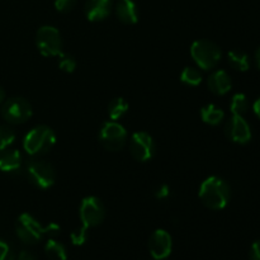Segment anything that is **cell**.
<instances>
[{"mask_svg": "<svg viewBox=\"0 0 260 260\" xmlns=\"http://www.w3.org/2000/svg\"><path fill=\"white\" fill-rule=\"evenodd\" d=\"M198 197L201 202L210 210H223L230 201L231 188L225 179L217 175H212L203 180Z\"/></svg>", "mask_w": 260, "mask_h": 260, "instance_id": "cell-1", "label": "cell"}, {"mask_svg": "<svg viewBox=\"0 0 260 260\" xmlns=\"http://www.w3.org/2000/svg\"><path fill=\"white\" fill-rule=\"evenodd\" d=\"M56 144V134L51 127L40 124L28 132L23 140V149L29 156H41L51 151Z\"/></svg>", "mask_w": 260, "mask_h": 260, "instance_id": "cell-2", "label": "cell"}, {"mask_svg": "<svg viewBox=\"0 0 260 260\" xmlns=\"http://www.w3.org/2000/svg\"><path fill=\"white\" fill-rule=\"evenodd\" d=\"M190 56L201 70H212L222 57L220 46L210 40H197L190 46Z\"/></svg>", "mask_w": 260, "mask_h": 260, "instance_id": "cell-3", "label": "cell"}, {"mask_svg": "<svg viewBox=\"0 0 260 260\" xmlns=\"http://www.w3.org/2000/svg\"><path fill=\"white\" fill-rule=\"evenodd\" d=\"M36 46L45 57H56L62 52L60 30L53 25H42L36 33Z\"/></svg>", "mask_w": 260, "mask_h": 260, "instance_id": "cell-4", "label": "cell"}, {"mask_svg": "<svg viewBox=\"0 0 260 260\" xmlns=\"http://www.w3.org/2000/svg\"><path fill=\"white\" fill-rule=\"evenodd\" d=\"M99 142L108 151H119L127 142V129L118 121H107L102 124L99 129Z\"/></svg>", "mask_w": 260, "mask_h": 260, "instance_id": "cell-5", "label": "cell"}, {"mask_svg": "<svg viewBox=\"0 0 260 260\" xmlns=\"http://www.w3.org/2000/svg\"><path fill=\"white\" fill-rule=\"evenodd\" d=\"M2 117L10 124H23L29 121L33 114L32 106L29 102L20 96L5 99L0 109Z\"/></svg>", "mask_w": 260, "mask_h": 260, "instance_id": "cell-6", "label": "cell"}, {"mask_svg": "<svg viewBox=\"0 0 260 260\" xmlns=\"http://www.w3.org/2000/svg\"><path fill=\"white\" fill-rule=\"evenodd\" d=\"M79 216H80L81 225L86 229L95 228L103 222L106 217V208L103 203L95 196L85 197L80 203L79 207Z\"/></svg>", "mask_w": 260, "mask_h": 260, "instance_id": "cell-7", "label": "cell"}, {"mask_svg": "<svg viewBox=\"0 0 260 260\" xmlns=\"http://www.w3.org/2000/svg\"><path fill=\"white\" fill-rule=\"evenodd\" d=\"M27 175L30 182L41 189H48L56 182L55 168L43 160H30L27 165Z\"/></svg>", "mask_w": 260, "mask_h": 260, "instance_id": "cell-8", "label": "cell"}, {"mask_svg": "<svg viewBox=\"0 0 260 260\" xmlns=\"http://www.w3.org/2000/svg\"><path fill=\"white\" fill-rule=\"evenodd\" d=\"M15 233L20 241L33 245L42 239V236L46 234V228H43L29 213H22L17 220Z\"/></svg>", "mask_w": 260, "mask_h": 260, "instance_id": "cell-9", "label": "cell"}, {"mask_svg": "<svg viewBox=\"0 0 260 260\" xmlns=\"http://www.w3.org/2000/svg\"><path fill=\"white\" fill-rule=\"evenodd\" d=\"M156 146L150 134L145 131L135 132L129 140V152L136 161L146 162L154 157Z\"/></svg>", "mask_w": 260, "mask_h": 260, "instance_id": "cell-10", "label": "cell"}, {"mask_svg": "<svg viewBox=\"0 0 260 260\" xmlns=\"http://www.w3.org/2000/svg\"><path fill=\"white\" fill-rule=\"evenodd\" d=\"M225 134L229 140L236 144H248L251 140V128L243 116H233L225 126Z\"/></svg>", "mask_w": 260, "mask_h": 260, "instance_id": "cell-11", "label": "cell"}, {"mask_svg": "<svg viewBox=\"0 0 260 260\" xmlns=\"http://www.w3.org/2000/svg\"><path fill=\"white\" fill-rule=\"evenodd\" d=\"M173 249L172 236L168 231L159 229L151 234L149 240V250L152 258L156 260H162L170 255Z\"/></svg>", "mask_w": 260, "mask_h": 260, "instance_id": "cell-12", "label": "cell"}, {"mask_svg": "<svg viewBox=\"0 0 260 260\" xmlns=\"http://www.w3.org/2000/svg\"><path fill=\"white\" fill-rule=\"evenodd\" d=\"M112 10V0H88L84 7L86 19L90 22L104 20Z\"/></svg>", "mask_w": 260, "mask_h": 260, "instance_id": "cell-13", "label": "cell"}, {"mask_svg": "<svg viewBox=\"0 0 260 260\" xmlns=\"http://www.w3.org/2000/svg\"><path fill=\"white\" fill-rule=\"evenodd\" d=\"M207 86L215 95H225L233 88L230 75L225 70H216L208 76Z\"/></svg>", "mask_w": 260, "mask_h": 260, "instance_id": "cell-14", "label": "cell"}, {"mask_svg": "<svg viewBox=\"0 0 260 260\" xmlns=\"http://www.w3.org/2000/svg\"><path fill=\"white\" fill-rule=\"evenodd\" d=\"M117 18L123 24H136L139 22V10L134 0H118L116 4Z\"/></svg>", "mask_w": 260, "mask_h": 260, "instance_id": "cell-15", "label": "cell"}, {"mask_svg": "<svg viewBox=\"0 0 260 260\" xmlns=\"http://www.w3.org/2000/svg\"><path fill=\"white\" fill-rule=\"evenodd\" d=\"M22 167V155L15 149H7L0 152V170L4 173L18 172Z\"/></svg>", "mask_w": 260, "mask_h": 260, "instance_id": "cell-16", "label": "cell"}, {"mask_svg": "<svg viewBox=\"0 0 260 260\" xmlns=\"http://www.w3.org/2000/svg\"><path fill=\"white\" fill-rule=\"evenodd\" d=\"M201 118L210 126H218L225 118V113L216 104H207L201 109Z\"/></svg>", "mask_w": 260, "mask_h": 260, "instance_id": "cell-17", "label": "cell"}, {"mask_svg": "<svg viewBox=\"0 0 260 260\" xmlns=\"http://www.w3.org/2000/svg\"><path fill=\"white\" fill-rule=\"evenodd\" d=\"M128 103L122 96L112 99L111 103L108 104V116L111 121H119L128 112Z\"/></svg>", "mask_w": 260, "mask_h": 260, "instance_id": "cell-18", "label": "cell"}, {"mask_svg": "<svg viewBox=\"0 0 260 260\" xmlns=\"http://www.w3.org/2000/svg\"><path fill=\"white\" fill-rule=\"evenodd\" d=\"M45 253L50 260H66L68 253L66 248L55 239H48L45 245Z\"/></svg>", "mask_w": 260, "mask_h": 260, "instance_id": "cell-19", "label": "cell"}, {"mask_svg": "<svg viewBox=\"0 0 260 260\" xmlns=\"http://www.w3.org/2000/svg\"><path fill=\"white\" fill-rule=\"evenodd\" d=\"M229 63L231 68H234L238 71H248L250 68V61H249V56L245 52L239 50L230 51L228 53Z\"/></svg>", "mask_w": 260, "mask_h": 260, "instance_id": "cell-20", "label": "cell"}, {"mask_svg": "<svg viewBox=\"0 0 260 260\" xmlns=\"http://www.w3.org/2000/svg\"><path fill=\"white\" fill-rule=\"evenodd\" d=\"M180 81L188 86H198L202 83V73L198 68L187 66L180 74Z\"/></svg>", "mask_w": 260, "mask_h": 260, "instance_id": "cell-21", "label": "cell"}, {"mask_svg": "<svg viewBox=\"0 0 260 260\" xmlns=\"http://www.w3.org/2000/svg\"><path fill=\"white\" fill-rule=\"evenodd\" d=\"M249 109V102L245 94L236 93L230 102V111L233 116H244Z\"/></svg>", "mask_w": 260, "mask_h": 260, "instance_id": "cell-22", "label": "cell"}, {"mask_svg": "<svg viewBox=\"0 0 260 260\" xmlns=\"http://www.w3.org/2000/svg\"><path fill=\"white\" fill-rule=\"evenodd\" d=\"M15 134L10 127L0 124V152L9 149L10 145L14 142Z\"/></svg>", "mask_w": 260, "mask_h": 260, "instance_id": "cell-23", "label": "cell"}, {"mask_svg": "<svg viewBox=\"0 0 260 260\" xmlns=\"http://www.w3.org/2000/svg\"><path fill=\"white\" fill-rule=\"evenodd\" d=\"M76 65H78V63H76V60L74 56L62 52L58 55V68H60L63 73H74L76 69Z\"/></svg>", "mask_w": 260, "mask_h": 260, "instance_id": "cell-24", "label": "cell"}, {"mask_svg": "<svg viewBox=\"0 0 260 260\" xmlns=\"http://www.w3.org/2000/svg\"><path fill=\"white\" fill-rule=\"evenodd\" d=\"M88 230L89 229H86L85 226L83 225H81V228H76L75 230L70 234L71 243L76 246L83 245L86 241V239H88Z\"/></svg>", "mask_w": 260, "mask_h": 260, "instance_id": "cell-25", "label": "cell"}, {"mask_svg": "<svg viewBox=\"0 0 260 260\" xmlns=\"http://www.w3.org/2000/svg\"><path fill=\"white\" fill-rule=\"evenodd\" d=\"M76 0H55L56 10L61 13H68L75 7Z\"/></svg>", "mask_w": 260, "mask_h": 260, "instance_id": "cell-26", "label": "cell"}, {"mask_svg": "<svg viewBox=\"0 0 260 260\" xmlns=\"http://www.w3.org/2000/svg\"><path fill=\"white\" fill-rule=\"evenodd\" d=\"M0 260H14V254L5 241L0 240Z\"/></svg>", "mask_w": 260, "mask_h": 260, "instance_id": "cell-27", "label": "cell"}, {"mask_svg": "<svg viewBox=\"0 0 260 260\" xmlns=\"http://www.w3.org/2000/svg\"><path fill=\"white\" fill-rule=\"evenodd\" d=\"M170 196V188L169 185L161 184L156 190H155V198L156 200H167Z\"/></svg>", "mask_w": 260, "mask_h": 260, "instance_id": "cell-28", "label": "cell"}, {"mask_svg": "<svg viewBox=\"0 0 260 260\" xmlns=\"http://www.w3.org/2000/svg\"><path fill=\"white\" fill-rule=\"evenodd\" d=\"M249 258H250V260H260V240H256L251 245Z\"/></svg>", "mask_w": 260, "mask_h": 260, "instance_id": "cell-29", "label": "cell"}, {"mask_svg": "<svg viewBox=\"0 0 260 260\" xmlns=\"http://www.w3.org/2000/svg\"><path fill=\"white\" fill-rule=\"evenodd\" d=\"M18 260H37V259H36V256L33 255L30 251L22 250L19 253V256H18Z\"/></svg>", "mask_w": 260, "mask_h": 260, "instance_id": "cell-30", "label": "cell"}, {"mask_svg": "<svg viewBox=\"0 0 260 260\" xmlns=\"http://www.w3.org/2000/svg\"><path fill=\"white\" fill-rule=\"evenodd\" d=\"M253 109H254V113H255L256 117H258V118L260 119V96L258 99H256L255 103H254Z\"/></svg>", "mask_w": 260, "mask_h": 260, "instance_id": "cell-31", "label": "cell"}, {"mask_svg": "<svg viewBox=\"0 0 260 260\" xmlns=\"http://www.w3.org/2000/svg\"><path fill=\"white\" fill-rule=\"evenodd\" d=\"M4 101H5V90L0 86V104L4 103Z\"/></svg>", "mask_w": 260, "mask_h": 260, "instance_id": "cell-32", "label": "cell"}, {"mask_svg": "<svg viewBox=\"0 0 260 260\" xmlns=\"http://www.w3.org/2000/svg\"><path fill=\"white\" fill-rule=\"evenodd\" d=\"M255 61H256V65H258L259 70H260V47L258 48V51H256V53H255Z\"/></svg>", "mask_w": 260, "mask_h": 260, "instance_id": "cell-33", "label": "cell"}]
</instances>
